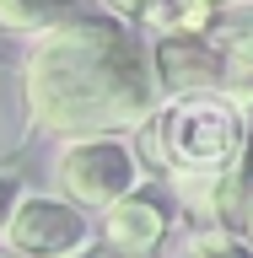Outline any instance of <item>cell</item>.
Wrapping results in <instances>:
<instances>
[{
    "instance_id": "6da1fadb",
    "label": "cell",
    "mask_w": 253,
    "mask_h": 258,
    "mask_svg": "<svg viewBox=\"0 0 253 258\" xmlns=\"http://www.w3.org/2000/svg\"><path fill=\"white\" fill-rule=\"evenodd\" d=\"M157 102L151 43L108 11L65 6V16L32 38L22 59L27 124L54 140L135 135Z\"/></svg>"
},
{
    "instance_id": "7a4b0ae2",
    "label": "cell",
    "mask_w": 253,
    "mask_h": 258,
    "mask_svg": "<svg viewBox=\"0 0 253 258\" xmlns=\"http://www.w3.org/2000/svg\"><path fill=\"white\" fill-rule=\"evenodd\" d=\"M135 135H140V151H135V156H140L145 167H157L167 183H178V194H183L189 205H199L205 188H210V177L237 156L242 135H248V118H242V108H232L221 92L162 97Z\"/></svg>"
},
{
    "instance_id": "3957f363",
    "label": "cell",
    "mask_w": 253,
    "mask_h": 258,
    "mask_svg": "<svg viewBox=\"0 0 253 258\" xmlns=\"http://www.w3.org/2000/svg\"><path fill=\"white\" fill-rule=\"evenodd\" d=\"M54 188H60L65 205L103 210L113 199H124L129 188H140V156L124 135H92V140H60V156H54Z\"/></svg>"
},
{
    "instance_id": "277c9868",
    "label": "cell",
    "mask_w": 253,
    "mask_h": 258,
    "mask_svg": "<svg viewBox=\"0 0 253 258\" xmlns=\"http://www.w3.org/2000/svg\"><path fill=\"white\" fill-rule=\"evenodd\" d=\"M0 242L16 258H70L92 247V226L60 194H16L11 215L0 226Z\"/></svg>"
},
{
    "instance_id": "5b68a950",
    "label": "cell",
    "mask_w": 253,
    "mask_h": 258,
    "mask_svg": "<svg viewBox=\"0 0 253 258\" xmlns=\"http://www.w3.org/2000/svg\"><path fill=\"white\" fill-rule=\"evenodd\" d=\"M103 253L108 258H157L173 237V205L157 188H129L124 199H113L103 210Z\"/></svg>"
},
{
    "instance_id": "8992f818",
    "label": "cell",
    "mask_w": 253,
    "mask_h": 258,
    "mask_svg": "<svg viewBox=\"0 0 253 258\" xmlns=\"http://www.w3.org/2000/svg\"><path fill=\"white\" fill-rule=\"evenodd\" d=\"M151 76L157 97H205L226 92V64L199 32H173V38H151Z\"/></svg>"
},
{
    "instance_id": "52a82bcc",
    "label": "cell",
    "mask_w": 253,
    "mask_h": 258,
    "mask_svg": "<svg viewBox=\"0 0 253 258\" xmlns=\"http://www.w3.org/2000/svg\"><path fill=\"white\" fill-rule=\"evenodd\" d=\"M199 210L210 215V226H226V231H248L253 226V124H248V135H242L237 156L210 177Z\"/></svg>"
},
{
    "instance_id": "ba28073f",
    "label": "cell",
    "mask_w": 253,
    "mask_h": 258,
    "mask_svg": "<svg viewBox=\"0 0 253 258\" xmlns=\"http://www.w3.org/2000/svg\"><path fill=\"white\" fill-rule=\"evenodd\" d=\"M210 48L221 54L226 81H253V0H232L210 22Z\"/></svg>"
},
{
    "instance_id": "9c48e42d",
    "label": "cell",
    "mask_w": 253,
    "mask_h": 258,
    "mask_svg": "<svg viewBox=\"0 0 253 258\" xmlns=\"http://www.w3.org/2000/svg\"><path fill=\"white\" fill-rule=\"evenodd\" d=\"M70 0H0V32L16 38H38L48 22H60Z\"/></svg>"
},
{
    "instance_id": "30bf717a",
    "label": "cell",
    "mask_w": 253,
    "mask_h": 258,
    "mask_svg": "<svg viewBox=\"0 0 253 258\" xmlns=\"http://www.w3.org/2000/svg\"><path fill=\"white\" fill-rule=\"evenodd\" d=\"M183 258H253V247H248L242 231H226V226H210V221H205V226L189 237Z\"/></svg>"
},
{
    "instance_id": "8fae6325",
    "label": "cell",
    "mask_w": 253,
    "mask_h": 258,
    "mask_svg": "<svg viewBox=\"0 0 253 258\" xmlns=\"http://www.w3.org/2000/svg\"><path fill=\"white\" fill-rule=\"evenodd\" d=\"M11 205H16V183H11V177H0V226H6Z\"/></svg>"
},
{
    "instance_id": "7c38bea8",
    "label": "cell",
    "mask_w": 253,
    "mask_h": 258,
    "mask_svg": "<svg viewBox=\"0 0 253 258\" xmlns=\"http://www.w3.org/2000/svg\"><path fill=\"white\" fill-rule=\"evenodd\" d=\"M194 6H205V11H226L232 0H194Z\"/></svg>"
},
{
    "instance_id": "4fadbf2b",
    "label": "cell",
    "mask_w": 253,
    "mask_h": 258,
    "mask_svg": "<svg viewBox=\"0 0 253 258\" xmlns=\"http://www.w3.org/2000/svg\"><path fill=\"white\" fill-rule=\"evenodd\" d=\"M70 258H108L103 247H81V253H70Z\"/></svg>"
},
{
    "instance_id": "5bb4252c",
    "label": "cell",
    "mask_w": 253,
    "mask_h": 258,
    "mask_svg": "<svg viewBox=\"0 0 253 258\" xmlns=\"http://www.w3.org/2000/svg\"><path fill=\"white\" fill-rule=\"evenodd\" d=\"M242 237H248V247H253V226H248V231H242Z\"/></svg>"
},
{
    "instance_id": "9a60e30c",
    "label": "cell",
    "mask_w": 253,
    "mask_h": 258,
    "mask_svg": "<svg viewBox=\"0 0 253 258\" xmlns=\"http://www.w3.org/2000/svg\"><path fill=\"white\" fill-rule=\"evenodd\" d=\"M0 258H16V253H6V247H0Z\"/></svg>"
}]
</instances>
